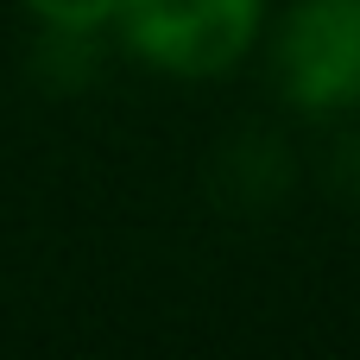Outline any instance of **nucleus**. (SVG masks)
<instances>
[{
    "label": "nucleus",
    "instance_id": "nucleus-1",
    "mask_svg": "<svg viewBox=\"0 0 360 360\" xmlns=\"http://www.w3.org/2000/svg\"><path fill=\"white\" fill-rule=\"evenodd\" d=\"M114 25L139 63L202 82L253 51L266 25V0H127Z\"/></svg>",
    "mask_w": 360,
    "mask_h": 360
},
{
    "label": "nucleus",
    "instance_id": "nucleus-2",
    "mask_svg": "<svg viewBox=\"0 0 360 360\" xmlns=\"http://www.w3.org/2000/svg\"><path fill=\"white\" fill-rule=\"evenodd\" d=\"M278 95L316 120L360 108V0H297L272 38Z\"/></svg>",
    "mask_w": 360,
    "mask_h": 360
},
{
    "label": "nucleus",
    "instance_id": "nucleus-3",
    "mask_svg": "<svg viewBox=\"0 0 360 360\" xmlns=\"http://www.w3.org/2000/svg\"><path fill=\"white\" fill-rule=\"evenodd\" d=\"M209 158H215V165H209L215 196H221L228 209H240V215H266V209H278V202L291 196V146H285L278 133H266V127L228 133Z\"/></svg>",
    "mask_w": 360,
    "mask_h": 360
},
{
    "label": "nucleus",
    "instance_id": "nucleus-4",
    "mask_svg": "<svg viewBox=\"0 0 360 360\" xmlns=\"http://www.w3.org/2000/svg\"><path fill=\"white\" fill-rule=\"evenodd\" d=\"M38 76L63 95L89 89L101 76V32H70V25H44L38 38Z\"/></svg>",
    "mask_w": 360,
    "mask_h": 360
},
{
    "label": "nucleus",
    "instance_id": "nucleus-5",
    "mask_svg": "<svg viewBox=\"0 0 360 360\" xmlns=\"http://www.w3.org/2000/svg\"><path fill=\"white\" fill-rule=\"evenodd\" d=\"M38 25H70V32H108L127 0H25Z\"/></svg>",
    "mask_w": 360,
    "mask_h": 360
},
{
    "label": "nucleus",
    "instance_id": "nucleus-6",
    "mask_svg": "<svg viewBox=\"0 0 360 360\" xmlns=\"http://www.w3.org/2000/svg\"><path fill=\"white\" fill-rule=\"evenodd\" d=\"M323 177L342 202H360V133H335V146L323 158Z\"/></svg>",
    "mask_w": 360,
    "mask_h": 360
}]
</instances>
